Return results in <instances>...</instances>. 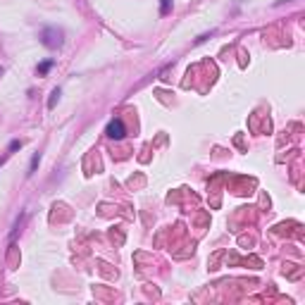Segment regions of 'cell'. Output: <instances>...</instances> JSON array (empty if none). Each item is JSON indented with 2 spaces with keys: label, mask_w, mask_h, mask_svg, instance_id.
I'll return each mask as SVG.
<instances>
[{
  "label": "cell",
  "mask_w": 305,
  "mask_h": 305,
  "mask_svg": "<svg viewBox=\"0 0 305 305\" xmlns=\"http://www.w3.org/2000/svg\"><path fill=\"white\" fill-rule=\"evenodd\" d=\"M38 162H41V152H34V158H31V165H29V174H34V172H36Z\"/></svg>",
  "instance_id": "obj_5"
},
{
  "label": "cell",
  "mask_w": 305,
  "mask_h": 305,
  "mask_svg": "<svg viewBox=\"0 0 305 305\" xmlns=\"http://www.w3.org/2000/svg\"><path fill=\"white\" fill-rule=\"evenodd\" d=\"M172 10V0H162V8H160V15L165 17V15H170Z\"/></svg>",
  "instance_id": "obj_6"
},
{
  "label": "cell",
  "mask_w": 305,
  "mask_h": 305,
  "mask_svg": "<svg viewBox=\"0 0 305 305\" xmlns=\"http://www.w3.org/2000/svg\"><path fill=\"white\" fill-rule=\"evenodd\" d=\"M53 60H45V62H41L38 64V77H45V74L50 72V69H53Z\"/></svg>",
  "instance_id": "obj_3"
},
{
  "label": "cell",
  "mask_w": 305,
  "mask_h": 305,
  "mask_svg": "<svg viewBox=\"0 0 305 305\" xmlns=\"http://www.w3.org/2000/svg\"><path fill=\"white\" fill-rule=\"evenodd\" d=\"M60 96H62V91H60V89H53V93H50V98H48V108L53 110L55 105H57V100H60Z\"/></svg>",
  "instance_id": "obj_4"
},
{
  "label": "cell",
  "mask_w": 305,
  "mask_h": 305,
  "mask_svg": "<svg viewBox=\"0 0 305 305\" xmlns=\"http://www.w3.org/2000/svg\"><path fill=\"white\" fill-rule=\"evenodd\" d=\"M105 134H108V138H115V141H122L126 136V129L124 124H122V119H112L108 124V129H105Z\"/></svg>",
  "instance_id": "obj_2"
},
{
  "label": "cell",
  "mask_w": 305,
  "mask_h": 305,
  "mask_svg": "<svg viewBox=\"0 0 305 305\" xmlns=\"http://www.w3.org/2000/svg\"><path fill=\"white\" fill-rule=\"evenodd\" d=\"M38 38H41V43H43L45 48L57 50V48L64 43V31H62V29H57V27H45Z\"/></svg>",
  "instance_id": "obj_1"
}]
</instances>
